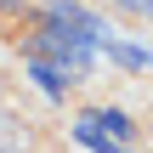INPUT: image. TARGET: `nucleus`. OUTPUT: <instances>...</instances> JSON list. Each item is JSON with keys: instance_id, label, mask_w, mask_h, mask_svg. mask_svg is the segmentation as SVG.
<instances>
[{"instance_id": "nucleus-1", "label": "nucleus", "mask_w": 153, "mask_h": 153, "mask_svg": "<svg viewBox=\"0 0 153 153\" xmlns=\"http://www.w3.org/2000/svg\"><path fill=\"white\" fill-rule=\"evenodd\" d=\"M91 57H97V45H85V40H74V34H62V28H40L34 34V62H45V68H57V74H85L91 68Z\"/></svg>"}, {"instance_id": "nucleus-2", "label": "nucleus", "mask_w": 153, "mask_h": 153, "mask_svg": "<svg viewBox=\"0 0 153 153\" xmlns=\"http://www.w3.org/2000/svg\"><path fill=\"white\" fill-rule=\"evenodd\" d=\"M45 23L62 28V34H74V40H85V45H102V23L79 0H45Z\"/></svg>"}, {"instance_id": "nucleus-3", "label": "nucleus", "mask_w": 153, "mask_h": 153, "mask_svg": "<svg viewBox=\"0 0 153 153\" xmlns=\"http://www.w3.org/2000/svg\"><path fill=\"white\" fill-rule=\"evenodd\" d=\"M91 125H97V131H102L108 142H119V148L131 142V119H125L119 108H102V114H91Z\"/></svg>"}, {"instance_id": "nucleus-4", "label": "nucleus", "mask_w": 153, "mask_h": 153, "mask_svg": "<svg viewBox=\"0 0 153 153\" xmlns=\"http://www.w3.org/2000/svg\"><path fill=\"white\" fill-rule=\"evenodd\" d=\"M102 51H108L119 68H148V51H142V45H119V40H102Z\"/></svg>"}, {"instance_id": "nucleus-5", "label": "nucleus", "mask_w": 153, "mask_h": 153, "mask_svg": "<svg viewBox=\"0 0 153 153\" xmlns=\"http://www.w3.org/2000/svg\"><path fill=\"white\" fill-rule=\"evenodd\" d=\"M23 148H28V131H23L17 119L0 114V153H23Z\"/></svg>"}, {"instance_id": "nucleus-6", "label": "nucleus", "mask_w": 153, "mask_h": 153, "mask_svg": "<svg viewBox=\"0 0 153 153\" xmlns=\"http://www.w3.org/2000/svg\"><path fill=\"white\" fill-rule=\"evenodd\" d=\"M28 74L40 79V91H45V97H62V74H57V68H45V62H28Z\"/></svg>"}, {"instance_id": "nucleus-7", "label": "nucleus", "mask_w": 153, "mask_h": 153, "mask_svg": "<svg viewBox=\"0 0 153 153\" xmlns=\"http://www.w3.org/2000/svg\"><path fill=\"white\" fill-rule=\"evenodd\" d=\"M114 6H119V11H131V17H148V6H153V0H114Z\"/></svg>"}]
</instances>
